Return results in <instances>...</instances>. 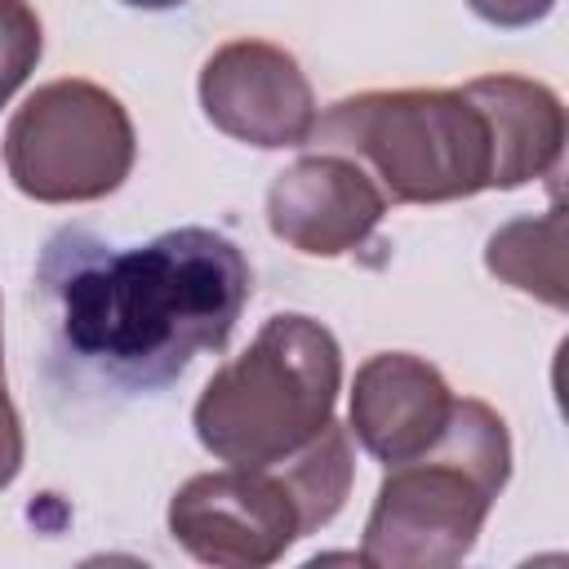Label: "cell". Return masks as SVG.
<instances>
[{"mask_svg":"<svg viewBox=\"0 0 569 569\" xmlns=\"http://www.w3.org/2000/svg\"><path fill=\"white\" fill-rule=\"evenodd\" d=\"M138 156L133 120L93 80L40 84L4 129V169L40 204H89L111 196Z\"/></svg>","mask_w":569,"mask_h":569,"instance_id":"cell-5","label":"cell"},{"mask_svg":"<svg viewBox=\"0 0 569 569\" xmlns=\"http://www.w3.org/2000/svg\"><path fill=\"white\" fill-rule=\"evenodd\" d=\"M18 471H22V422L13 400L0 396V489H9Z\"/></svg>","mask_w":569,"mask_h":569,"instance_id":"cell-14","label":"cell"},{"mask_svg":"<svg viewBox=\"0 0 569 569\" xmlns=\"http://www.w3.org/2000/svg\"><path fill=\"white\" fill-rule=\"evenodd\" d=\"M67 360L116 391H164L200 351H222L253 289L249 262L222 231L173 227L111 249L58 231L36 267Z\"/></svg>","mask_w":569,"mask_h":569,"instance_id":"cell-1","label":"cell"},{"mask_svg":"<svg viewBox=\"0 0 569 569\" xmlns=\"http://www.w3.org/2000/svg\"><path fill=\"white\" fill-rule=\"evenodd\" d=\"M44 49L40 18L27 0H0V107L27 84Z\"/></svg>","mask_w":569,"mask_h":569,"instance_id":"cell-12","label":"cell"},{"mask_svg":"<svg viewBox=\"0 0 569 569\" xmlns=\"http://www.w3.org/2000/svg\"><path fill=\"white\" fill-rule=\"evenodd\" d=\"M485 267L511 289L565 311V213L551 204L538 218L502 222L485 244Z\"/></svg>","mask_w":569,"mask_h":569,"instance_id":"cell-11","label":"cell"},{"mask_svg":"<svg viewBox=\"0 0 569 569\" xmlns=\"http://www.w3.org/2000/svg\"><path fill=\"white\" fill-rule=\"evenodd\" d=\"M387 213L378 182L338 151H311L280 169L267 187V227L307 258H342L360 249Z\"/></svg>","mask_w":569,"mask_h":569,"instance_id":"cell-8","label":"cell"},{"mask_svg":"<svg viewBox=\"0 0 569 569\" xmlns=\"http://www.w3.org/2000/svg\"><path fill=\"white\" fill-rule=\"evenodd\" d=\"M467 93L489 116L493 133V191H516L556 173L565 151V102L551 84L529 76H476Z\"/></svg>","mask_w":569,"mask_h":569,"instance_id":"cell-10","label":"cell"},{"mask_svg":"<svg viewBox=\"0 0 569 569\" xmlns=\"http://www.w3.org/2000/svg\"><path fill=\"white\" fill-rule=\"evenodd\" d=\"M507 480L511 436L502 413L453 396L440 440L387 467L356 560L369 569H445L467 560Z\"/></svg>","mask_w":569,"mask_h":569,"instance_id":"cell-2","label":"cell"},{"mask_svg":"<svg viewBox=\"0 0 569 569\" xmlns=\"http://www.w3.org/2000/svg\"><path fill=\"white\" fill-rule=\"evenodd\" d=\"M467 4L476 18H485L489 27H507V31L533 27L556 9V0H467Z\"/></svg>","mask_w":569,"mask_h":569,"instance_id":"cell-13","label":"cell"},{"mask_svg":"<svg viewBox=\"0 0 569 569\" xmlns=\"http://www.w3.org/2000/svg\"><path fill=\"white\" fill-rule=\"evenodd\" d=\"M173 542L213 569H267L307 538L284 467H222L191 476L169 498Z\"/></svg>","mask_w":569,"mask_h":569,"instance_id":"cell-6","label":"cell"},{"mask_svg":"<svg viewBox=\"0 0 569 569\" xmlns=\"http://www.w3.org/2000/svg\"><path fill=\"white\" fill-rule=\"evenodd\" d=\"M338 391V338L320 320L284 311L204 382L191 427L227 467H276L325 431Z\"/></svg>","mask_w":569,"mask_h":569,"instance_id":"cell-3","label":"cell"},{"mask_svg":"<svg viewBox=\"0 0 569 569\" xmlns=\"http://www.w3.org/2000/svg\"><path fill=\"white\" fill-rule=\"evenodd\" d=\"M320 151L356 160L391 204H445L493 191V133L462 89H369L316 116Z\"/></svg>","mask_w":569,"mask_h":569,"instance_id":"cell-4","label":"cell"},{"mask_svg":"<svg viewBox=\"0 0 569 569\" xmlns=\"http://www.w3.org/2000/svg\"><path fill=\"white\" fill-rule=\"evenodd\" d=\"M0 396H9L4 391V333H0Z\"/></svg>","mask_w":569,"mask_h":569,"instance_id":"cell-16","label":"cell"},{"mask_svg":"<svg viewBox=\"0 0 569 569\" xmlns=\"http://www.w3.org/2000/svg\"><path fill=\"white\" fill-rule=\"evenodd\" d=\"M200 107L213 129L236 142L276 151L307 147L316 129V93L298 58L267 40H231L200 71Z\"/></svg>","mask_w":569,"mask_h":569,"instance_id":"cell-7","label":"cell"},{"mask_svg":"<svg viewBox=\"0 0 569 569\" xmlns=\"http://www.w3.org/2000/svg\"><path fill=\"white\" fill-rule=\"evenodd\" d=\"M133 9H173V4H187V0H124Z\"/></svg>","mask_w":569,"mask_h":569,"instance_id":"cell-15","label":"cell"},{"mask_svg":"<svg viewBox=\"0 0 569 569\" xmlns=\"http://www.w3.org/2000/svg\"><path fill=\"white\" fill-rule=\"evenodd\" d=\"M453 413L445 373L409 351H378L356 369L347 431L378 462H405L431 449Z\"/></svg>","mask_w":569,"mask_h":569,"instance_id":"cell-9","label":"cell"}]
</instances>
